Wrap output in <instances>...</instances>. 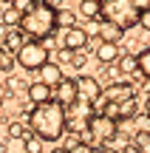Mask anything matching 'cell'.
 <instances>
[{
  "mask_svg": "<svg viewBox=\"0 0 150 153\" xmlns=\"http://www.w3.org/2000/svg\"><path fill=\"white\" fill-rule=\"evenodd\" d=\"M28 128L37 133V139L57 142V139L65 133V111H62V105L54 102V99L34 105V108L28 111Z\"/></svg>",
  "mask_w": 150,
  "mask_h": 153,
  "instance_id": "1",
  "label": "cell"
},
{
  "mask_svg": "<svg viewBox=\"0 0 150 153\" xmlns=\"http://www.w3.org/2000/svg\"><path fill=\"white\" fill-rule=\"evenodd\" d=\"M17 28L23 31L26 40H37V43L54 37V31H57V9H54V3H48V0L34 3L28 11H23Z\"/></svg>",
  "mask_w": 150,
  "mask_h": 153,
  "instance_id": "2",
  "label": "cell"
},
{
  "mask_svg": "<svg viewBox=\"0 0 150 153\" xmlns=\"http://www.w3.org/2000/svg\"><path fill=\"white\" fill-rule=\"evenodd\" d=\"M99 3V17L105 23H113L125 31V28L139 26V17L147 14L150 0H96Z\"/></svg>",
  "mask_w": 150,
  "mask_h": 153,
  "instance_id": "3",
  "label": "cell"
},
{
  "mask_svg": "<svg viewBox=\"0 0 150 153\" xmlns=\"http://www.w3.org/2000/svg\"><path fill=\"white\" fill-rule=\"evenodd\" d=\"M62 111H65V128L74 133V136H79V133H85V131H88L91 116L96 114V111H94V105H91V102H85V99H79V97L74 99L71 105H65Z\"/></svg>",
  "mask_w": 150,
  "mask_h": 153,
  "instance_id": "4",
  "label": "cell"
},
{
  "mask_svg": "<svg viewBox=\"0 0 150 153\" xmlns=\"http://www.w3.org/2000/svg\"><path fill=\"white\" fill-rule=\"evenodd\" d=\"M14 54H17V62H20L26 71H40V68L48 62V48H45L43 43H37V40H26Z\"/></svg>",
  "mask_w": 150,
  "mask_h": 153,
  "instance_id": "5",
  "label": "cell"
},
{
  "mask_svg": "<svg viewBox=\"0 0 150 153\" xmlns=\"http://www.w3.org/2000/svg\"><path fill=\"white\" fill-rule=\"evenodd\" d=\"M136 97V85L133 82H113L111 88H105V91L99 94V99L94 102V111L99 108V105H122L128 102V99Z\"/></svg>",
  "mask_w": 150,
  "mask_h": 153,
  "instance_id": "6",
  "label": "cell"
},
{
  "mask_svg": "<svg viewBox=\"0 0 150 153\" xmlns=\"http://www.w3.org/2000/svg\"><path fill=\"white\" fill-rule=\"evenodd\" d=\"M88 133H91V139H94V145H108L111 139H116V122L113 119H108V116H102V114H94L91 116V122H88Z\"/></svg>",
  "mask_w": 150,
  "mask_h": 153,
  "instance_id": "7",
  "label": "cell"
},
{
  "mask_svg": "<svg viewBox=\"0 0 150 153\" xmlns=\"http://www.w3.org/2000/svg\"><path fill=\"white\" fill-rule=\"evenodd\" d=\"M51 99H54V102H60L62 108H65V105H71L74 99H77V82L68 79V76H62V79L51 88Z\"/></svg>",
  "mask_w": 150,
  "mask_h": 153,
  "instance_id": "8",
  "label": "cell"
},
{
  "mask_svg": "<svg viewBox=\"0 0 150 153\" xmlns=\"http://www.w3.org/2000/svg\"><path fill=\"white\" fill-rule=\"evenodd\" d=\"M74 82H77V97H79V99H85V102H91V105L99 99L102 85L94 79V76H77Z\"/></svg>",
  "mask_w": 150,
  "mask_h": 153,
  "instance_id": "9",
  "label": "cell"
},
{
  "mask_svg": "<svg viewBox=\"0 0 150 153\" xmlns=\"http://www.w3.org/2000/svg\"><path fill=\"white\" fill-rule=\"evenodd\" d=\"M88 31L85 28H79V26H71V28H65V34H62V48L65 51H82L85 45H88Z\"/></svg>",
  "mask_w": 150,
  "mask_h": 153,
  "instance_id": "10",
  "label": "cell"
},
{
  "mask_svg": "<svg viewBox=\"0 0 150 153\" xmlns=\"http://www.w3.org/2000/svg\"><path fill=\"white\" fill-rule=\"evenodd\" d=\"M28 99H31V105H40V102H48L51 99V88L45 85V82H31V85L26 88Z\"/></svg>",
  "mask_w": 150,
  "mask_h": 153,
  "instance_id": "11",
  "label": "cell"
},
{
  "mask_svg": "<svg viewBox=\"0 0 150 153\" xmlns=\"http://www.w3.org/2000/svg\"><path fill=\"white\" fill-rule=\"evenodd\" d=\"M96 60L105 62V65L116 62V60H119V48H116V43H99V45H96Z\"/></svg>",
  "mask_w": 150,
  "mask_h": 153,
  "instance_id": "12",
  "label": "cell"
},
{
  "mask_svg": "<svg viewBox=\"0 0 150 153\" xmlns=\"http://www.w3.org/2000/svg\"><path fill=\"white\" fill-rule=\"evenodd\" d=\"M40 76H43L40 82H45L48 88H54L57 82L62 79V71H60V65H57V62H45V65L40 68Z\"/></svg>",
  "mask_w": 150,
  "mask_h": 153,
  "instance_id": "13",
  "label": "cell"
},
{
  "mask_svg": "<svg viewBox=\"0 0 150 153\" xmlns=\"http://www.w3.org/2000/svg\"><path fill=\"white\" fill-rule=\"evenodd\" d=\"M96 34H99L102 43H119L125 31L119 26H113V23H105V20H102V26H99V31H96Z\"/></svg>",
  "mask_w": 150,
  "mask_h": 153,
  "instance_id": "14",
  "label": "cell"
},
{
  "mask_svg": "<svg viewBox=\"0 0 150 153\" xmlns=\"http://www.w3.org/2000/svg\"><path fill=\"white\" fill-rule=\"evenodd\" d=\"M23 43H26V37H23V31H20V28H9V31L3 34V48L9 51V54H14V51L20 48Z\"/></svg>",
  "mask_w": 150,
  "mask_h": 153,
  "instance_id": "15",
  "label": "cell"
},
{
  "mask_svg": "<svg viewBox=\"0 0 150 153\" xmlns=\"http://www.w3.org/2000/svg\"><path fill=\"white\" fill-rule=\"evenodd\" d=\"M79 14L88 17V20H102L99 17V3H96V0H82V3H79Z\"/></svg>",
  "mask_w": 150,
  "mask_h": 153,
  "instance_id": "16",
  "label": "cell"
},
{
  "mask_svg": "<svg viewBox=\"0 0 150 153\" xmlns=\"http://www.w3.org/2000/svg\"><path fill=\"white\" fill-rule=\"evenodd\" d=\"M71 28V26H77V17H74V11H68V9H57V28Z\"/></svg>",
  "mask_w": 150,
  "mask_h": 153,
  "instance_id": "17",
  "label": "cell"
},
{
  "mask_svg": "<svg viewBox=\"0 0 150 153\" xmlns=\"http://www.w3.org/2000/svg\"><path fill=\"white\" fill-rule=\"evenodd\" d=\"M23 148H26V153H43V145H40V139L34 136L31 131H28L26 139H23Z\"/></svg>",
  "mask_w": 150,
  "mask_h": 153,
  "instance_id": "18",
  "label": "cell"
},
{
  "mask_svg": "<svg viewBox=\"0 0 150 153\" xmlns=\"http://www.w3.org/2000/svg\"><path fill=\"white\" fill-rule=\"evenodd\" d=\"M119 71H122V74H133L136 71V57L133 54H125V57H119Z\"/></svg>",
  "mask_w": 150,
  "mask_h": 153,
  "instance_id": "19",
  "label": "cell"
},
{
  "mask_svg": "<svg viewBox=\"0 0 150 153\" xmlns=\"http://www.w3.org/2000/svg\"><path fill=\"white\" fill-rule=\"evenodd\" d=\"M20 11H14V9H11V6H6V9H3V17H0V20H3V26H17V23H20Z\"/></svg>",
  "mask_w": 150,
  "mask_h": 153,
  "instance_id": "20",
  "label": "cell"
},
{
  "mask_svg": "<svg viewBox=\"0 0 150 153\" xmlns=\"http://www.w3.org/2000/svg\"><path fill=\"white\" fill-rule=\"evenodd\" d=\"M26 133H28L26 122H11V125H9V136L11 139H26Z\"/></svg>",
  "mask_w": 150,
  "mask_h": 153,
  "instance_id": "21",
  "label": "cell"
},
{
  "mask_svg": "<svg viewBox=\"0 0 150 153\" xmlns=\"http://www.w3.org/2000/svg\"><path fill=\"white\" fill-rule=\"evenodd\" d=\"M11 68H14V57H11L6 48H0V71H3V74H9Z\"/></svg>",
  "mask_w": 150,
  "mask_h": 153,
  "instance_id": "22",
  "label": "cell"
},
{
  "mask_svg": "<svg viewBox=\"0 0 150 153\" xmlns=\"http://www.w3.org/2000/svg\"><path fill=\"white\" fill-rule=\"evenodd\" d=\"M68 62H71V65H74V68L79 71V68H85V65H88V57H85L82 51H71V57H68Z\"/></svg>",
  "mask_w": 150,
  "mask_h": 153,
  "instance_id": "23",
  "label": "cell"
},
{
  "mask_svg": "<svg viewBox=\"0 0 150 153\" xmlns=\"http://www.w3.org/2000/svg\"><path fill=\"white\" fill-rule=\"evenodd\" d=\"M34 3H37V0H9V6H11L14 11H20V14H23V11H28Z\"/></svg>",
  "mask_w": 150,
  "mask_h": 153,
  "instance_id": "24",
  "label": "cell"
},
{
  "mask_svg": "<svg viewBox=\"0 0 150 153\" xmlns=\"http://www.w3.org/2000/svg\"><path fill=\"white\" fill-rule=\"evenodd\" d=\"M26 82H23V79H17V76H9V91H26Z\"/></svg>",
  "mask_w": 150,
  "mask_h": 153,
  "instance_id": "25",
  "label": "cell"
},
{
  "mask_svg": "<svg viewBox=\"0 0 150 153\" xmlns=\"http://www.w3.org/2000/svg\"><path fill=\"white\" fill-rule=\"evenodd\" d=\"M113 153H139V150H136V145H133V142H125V145H119Z\"/></svg>",
  "mask_w": 150,
  "mask_h": 153,
  "instance_id": "26",
  "label": "cell"
},
{
  "mask_svg": "<svg viewBox=\"0 0 150 153\" xmlns=\"http://www.w3.org/2000/svg\"><path fill=\"white\" fill-rule=\"evenodd\" d=\"M68 57H71V51H65V48L57 51V60H60V62H68Z\"/></svg>",
  "mask_w": 150,
  "mask_h": 153,
  "instance_id": "27",
  "label": "cell"
},
{
  "mask_svg": "<svg viewBox=\"0 0 150 153\" xmlns=\"http://www.w3.org/2000/svg\"><path fill=\"white\" fill-rule=\"evenodd\" d=\"M91 153H113L108 145H96V148H91Z\"/></svg>",
  "mask_w": 150,
  "mask_h": 153,
  "instance_id": "28",
  "label": "cell"
},
{
  "mask_svg": "<svg viewBox=\"0 0 150 153\" xmlns=\"http://www.w3.org/2000/svg\"><path fill=\"white\" fill-rule=\"evenodd\" d=\"M116 74H119V68H105V76H108V79H116Z\"/></svg>",
  "mask_w": 150,
  "mask_h": 153,
  "instance_id": "29",
  "label": "cell"
},
{
  "mask_svg": "<svg viewBox=\"0 0 150 153\" xmlns=\"http://www.w3.org/2000/svg\"><path fill=\"white\" fill-rule=\"evenodd\" d=\"M0 153H9V145H3V142H0Z\"/></svg>",
  "mask_w": 150,
  "mask_h": 153,
  "instance_id": "30",
  "label": "cell"
},
{
  "mask_svg": "<svg viewBox=\"0 0 150 153\" xmlns=\"http://www.w3.org/2000/svg\"><path fill=\"white\" fill-rule=\"evenodd\" d=\"M51 153H65V148H57V150H51Z\"/></svg>",
  "mask_w": 150,
  "mask_h": 153,
  "instance_id": "31",
  "label": "cell"
},
{
  "mask_svg": "<svg viewBox=\"0 0 150 153\" xmlns=\"http://www.w3.org/2000/svg\"><path fill=\"white\" fill-rule=\"evenodd\" d=\"M0 105H3V94H0Z\"/></svg>",
  "mask_w": 150,
  "mask_h": 153,
  "instance_id": "32",
  "label": "cell"
},
{
  "mask_svg": "<svg viewBox=\"0 0 150 153\" xmlns=\"http://www.w3.org/2000/svg\"><path fill=\"white\" fill-rule=\"evenodd\" d=\"M3 3H6V6H9V0H3Z\"/></svg>",
  "mask_w": 150,
  "mask_h": 153,
  "instance_id": "33",
  "label": "cell"
},
{
  "mask_svg": "<svg viewBox=\"0 0 150 153\" xmlns=\"http://www.w3.org/2000/svg\"><path fill=\"white\" fill-rule=\"evenodd\" d=\"M0 122H3V119H0Z\"/></svg>",
  "mask_w": 150,
  "mask_h": 153,
  "instance_id": "34",
  "label": "cell"
}]
</instances>
